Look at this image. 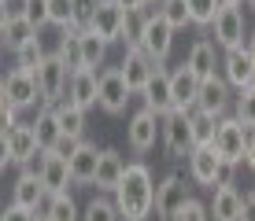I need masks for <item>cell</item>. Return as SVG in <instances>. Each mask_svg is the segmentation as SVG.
<instances>
[{
  "mask_svg": "<svg viewBox=\"0 0 255 221\" xmlns=\"http://www.w3.org/2000/svg\"><path fill=\"white\" fill-rule=\"evenodd\" d=\"M185 162H189V177L200 184V188H215V184H218V173H222V166H226L222 155L215 151V144H196V147L189 151Z\"/></svg>",
  "mask_w": 255,
  "mask_h": 221,
  "instance_id": "cell-13",
  "label": "cell"
},
{
  "mask_svg": "<svg viewBox=\"0 0 255 221\" xmlns=\"http://www.w3.org/2000/svg\"><path fill=\"white\" fill-rule=\"evenodd\" d=\"M241 221H255V192L244 196V214H241Z\"/></svg>",
  "mask_w": 255,
  "mask_h": 221,
  "instance_id": "cell-46",
  "label": "cell"
},
{
  "mask_svg": "<svg viewBox=\"0 0 255 221\" xmlns=\"http://www.w3.org/2000/svg\"><path fill=\"white\" fill-rule=\"evenodd\" d=\"M170 85H174V107H178V111H196L204 77H200L189 63H181L178 70H170Z\"/></svg>",
  "mask_w": 255,
  "mask_h": 221,
  "instance_id": "cell-22",
  "label": "cell"
},
{
  "mask_svg": "<svg viewBox=\"0 0 255 221\" xmlns=\"http://www.w3.org/2000/svg\"><path fill=\"white\" fill-rule=\"evenodd\" d=\"M33 133H37V140H41L45 151H52V147L63 140V126H59V114H56L52 103H41L37 118H33Z\"/></svg>",
  "mask_w": 255,
  "mask_h": 221,
  "instance_id": "cell-26",
  "label": "cell"
},
{
  "mask_svg": "<svg viewBox=\"0 0 255 221\" xmlns=\"http://www.w3.org/2000/svg\"><path fill=\"white\" fill-rule=\"evenodd\" d=\"M67 96L78 107H100V70H74L67 85Z\"/></svg>",
  "mask_w": 255,
  "mask_h": 221,
  "instance_id": "cell-23",
  "label": "cell"
},
{
  "mask_svg": "<svg viewBox=\"0 0 255 221\" xmlns=\"http://www.w3.org/2000/svg\"><path fill=\"white\" fill-rule=\"evenodd\" d=\"M126 7L115 4V0H100L96 4V11H93V19H89V30H96L108 44H115L122 41V26H126Z\"/></svg>",
  "mask_w": 255,
  "mask_h": 221,
  "instance_id": "cell-15",
  "label": "cell"
},
{
  "mask_svg": "<svg viewBox=\"0 0 255 221\" xmlns=\"http://www.w3.org/2000/svg\"><path fill=\"white\" fill-rule=\"evenodd\" d=\"M170 221H211V207H207V203H200L196 196H192V199H189L185 207H181L178 214L170 218Z\"/></svg>",
  "mask_w": 255,
  "mask_h": 221,
  "instance_id": "cell-39",
  "label": "cell"
},
{
  "mask_svg": "<svg viewBox=\"0 0 255 221\" xmlns=\"http://www.w3.org/2000/svg\"><path fill=\"white\" fill-rule=\"evenodd\" d=\"M140 100H144V107H152L155 114H170V111H178V107H174V85H170V70H166L163 63L155 67L152 81H148L144 88H140Z\"/></svg>",
  "mask_w": 255,
  "mask_h": 221,
  "instance_id": "cell-16",
  "label": "cell"
},
{
  "mask_svg": "<svg viewBox=\"0 0 255 221\" xmlns=\"http://www.w3.org/2000/svg\"><path fill=\"white\" fill-rule=\"evenodd\" d=\"M37 30L41 26L33 19H26V15H0V44H4L11 56L19 48H26L30 41H37Z\"/></svg>",
  "mask_w": 255,
  "mask_h": 221,
  "instance_id": "cell-18",
  "label": "cell"
},
{
  "mask_svg": "<svg viewBox=\"0 0 255 221\" xmlns=\"http://www.w3.org/2000/svg\"><path fill=\"white\" fill-rule=\"evenodd\" d=\"M74 4H78V22L89 26V19H93V11H96V4H100V0H74Z\"/></svg>",
  "mask_w": 255,
  "mask_h": 221,
  "instance_id": "cell-43",
  "label": "cell"
},
{
  "mask_svg": "<svg viewBox=\"0 0 255 221\" xmlns=\"http://www.w3.org/2000/svg\"><path fill=\"white\" fill-rule=\"evenodd\" d=\"M211 30H215V44H218L222 52H230V48H241V44L248 41V22H244V11H241V4H222V11L215 15Z\"/></svg>",
  "mask_w": 255,
  "mask_h": 221,
  "instance_id": "cell-8",
  "label": "cell"
},
{
  "mask_svg": "<svg viewBox=\"0 0 255 221\" xmlns=\"http://www.w3.org/2000/svg\"><path fill=\"white\" fill-rule=\"evenodd\" d=\"M115 207L122 221H148L155 214V177L148 162H129L122 184L115 188Z\"/></svg>",
  "mask_w": 255,
  "mask_h": 221,
  "instance_id": "cell-1",
  "label": "cell"
},
{
  "mask_svg": "<svg viewBox=\"0 0 255 221\" xmlns=\"http://www.w3.org/2000/svg\"><path fill=\"white\" fill-rule=\"evenodd\" d=\"M0 221H37V210H26V207H19V203H11V207H4Z\"/></svg>",
  "mask_w": 255,
  "mask_h": 221,
  "instance_id": "cell-42",
  "label": "cell"
},
{
  "mask_svg": "<svg viewBox=\"0 0 255 221\" xmlns=\"http://www.w3.org/2000/svg\"><path fill=\"white\" fill-rule=\"evenodd\" d=\"M48 26H59V30L82 26L78 22V4L74 0H48Z\"/></svg>",
  "mask_w": 255,
  "mask_h": 221,
  "instance_id": "cell-34",
  "label": "cell"
},
{
  "mask_svg": "<svg viewBox=\"0 0 255 221\" xmlns=\"http://www.w3.org/2000/svg\"><path fill=\"white\" fill-rule=\"evenodd\" d=\"M163 147H166V155H170V158H189V151L196 147L189 111H170V114H163Z\"/></svg>",
  "mask_w": 255,
  "mask_h": 221,
  "instance_id": "cell-7",
  "label": "cell"
},
{
  "mask_svg": "<svg viewBox=\"0 0 255 221\" xmlns=\"http://www.w3.org/2000/svg\"><path fill=\"white\" fill-rule=\"evenodd\" d=\"M15 126H22L19 122V107H15L7 96H0V133H11Z\"/></svg>",
  "mask_w": 255,
  "mask_h": 221,
  "instance_id": "cell-40",
  "label": "cell"
},
{
  "mask_svg": "<svg viewBox=\"0 0 255 221\" xmlns=\"http://www.w3.org/2000/svg\"><path fill=\"white\" fill-rule=\"evenodd\" d=\"M244 4H248V7H255V0H244Z\"/></svg>",
  "mask_w": 255,
  "mask_h": 221,
  "instance_id": "cell-51",
  "label": "cell"
},
{
  "mask_svg": "<svg viewBox=\"0 0 255 221\" xmlns=\"http://www.w3.org/2000/svg\"><path fill=\"white\" fill-rule=\"evenodd\" d=\"M144 7H159V0H144Z\"/></svg>",
  "mask_w": 255,
  "mask_h": 221,
  "instance_id": "cell-49",
  "label": "cell"
},
{
  "mask_svg": "<svg viewBox=\"0 0 255 221\" xmlns=\"http://www.w3.org/2000/svg\"><path fill=\"white\" fill-rule=\"evenodd\" d=\"M244 44H248V52H252V56H255V30L248 33V41H244Z\"/></svg>",
  "mask_w": 255,
  "mask_h": 221,
  "instance_id": "cell-48",
  "label": "cell"
},
{
  "mask_svg": "<svg viewBox=\"0 0 255 221\" xmlns=\"http://www.w3.org/2000/svg\"><path fill=\"white\" fill-rule=\"evenodd\" d=\"M96 166H100V147L82 140L74 155H70V173H74V184H93L96 181Z\"/></svg>",
  "mask_w": 255,
  "mask_h": 221,
  "instance_id": "cell-25",
  "label": "cell"
},
{
  "mask_svg": "<svg viewBox=\"0 0 255 221\" xmlns=\"http://www.w3.org/2000/svg\"><path fill=\"white\" fill-rule=\"evenodd\" d=\"M174 33L178 30H174L159 11H148L144 30H140V48H144L155 63H166V56H170V48H174Z\"/></svg>",
  "mask_w": 255,
  "mask_h": 221,
  "instance_id": "cell-11",
  "label": "cell"
},
{
  "mask_svg": "<svg viewBox=\"0 0 255 221\" xmlns=\"http://www.w3.org/2000/svg\"><path fill=\"white\" fill-rule=\"evenodd\" d=\"M37 221H48V218H45V214H37Z\"/></svg>",
  "mask_w": 255,
  "mask_h": 221,
  "instance_id": "cell-52",
  "label": "cell"
},
{
  "mask_svg": "<svg viewBox=\"0 0 255 221\" xmlns=\"http://www.w3.org/2000/svg\"><path fill=\"white\" fill-rule=\"evenodd\" d=\"M133 88H129L126 74H122L119 67H104L100 70V111L104 114H122L129 107V100H133Z\"/></svg>",
  "mask_w": 255,
  "mask_h": 221,
  "instance_id": "cell-9",
  "label": "cell"
},
{
  "mask_svg": "<svg viewBox=\"0 0 255 221\" xmlns=\"http://www.w3.org/2000/svg\"><path fill=\"white\" fill-rule=\"evenodd\" d=\"M59 114V126H63V137H74V140H85V107H78L70 96H63L59 103H52Z\"/></svg>",
  "mask_w": 255,
  "mask_h": 221,
  "instance_id": "cell-28",
  "label": "cell"
},
{
  "mask_svg": "<svg viewBox=\"0 0 255 221\" xmlns=\"http://www.w3.org/2000/svg\"><path fill=\"white\" fill-rule=\"evenodd\" d=\"M233 114H237V118H241L248 129H255V85H248V88H237Z\"/></svg>",
  "mask_w": 255,
  "mask_h": 221,
  "instance_id": "cell-35",
  "label": "cell"
},
{
  "mask_svg": "<svg viewBox=\"0 0 255 221\" xmlns=\"http://www.w3.org/2000/svg\"><path fill=\"white\" fill-rule=\"evenodd\" d=\"M22 15L37 26H48V0H22Z\"/></svg>",
  "mask_w": 255,
  "mask_h": 221,
  "instance_id": "cell-41",
  "label": "cell"
},
{
  "mask_svg": "<svg viewBox=\"0 0 255 221\" xmlns=\"http://www.w3.org/2000/svg\"><path fill=\"white\" fill-rule=\"evenodd\" d=\"M192 118V137H196V144H215V133H218V114H207V111H189Z\"/></svg>",
  "mask_w": 255,
  "mask_h": 221,
  "instance_id": "cell-32",
  "label": "cell"
},
{
  "mask_svg": "<svg viewBox=\"0 0 255 221\" xmlns=\"http://www.w3.org/2000/svg\"><path fill=\"white\" fill-rule=\"evenodd\" d=\"M4 137V147H0V166H19V170H33V162L41 158V140H37V133H33V122L30 126H15L11 133H0Z\"/></svg>",
  "mask_w": 255,
  "mask_h": 221,
  "instance_id": "cell-2",
  "label": "cell"
},
{
  "mask_svg": "<svg viewBox=\"0 0 255 221\" xmlns=\"http://www.w3.org/2000/svg\"><path fill=\"white\" fill-rule=\"evenodd\" d=\"M144 19H148V7H140V11H129V15H126V26H122V44H126V48L140 44V30H144Z\"/></svg>",
  "mask_w": 255,
  "mask_h": 221,
  "instance_id": "cell-38",
  "label": "cell"
},
{
  "mask_svg": "<svg viewBox=\"0 0 255 221\" xmlns=\"http://www.w3.org/2000/svg\"><path fill=\"white\" fill-rule=\"evenodd\" d=\"M192 184H196V181H192L189 173H181V170H170V173H166L163 181L155 184V218H159V221H170V218L192 199Z\"/></svg>",
  "mask_w": 255,
  "mask_h": 221,
  "instance_id": "cell-3",
  "label": "cell"
},
{
  "mask_svg": "<svg viewBox=\"0 0 255 221\" xmlns=\"http://www.w3.org/2000/svg\"><path fill=\"white\" fill-rule=\"evenodd\" d=\"M45 56H48V52L41 48V37H37V41L26 44V48L15 52V67H22V70H37L41 63H45Z\"/></svg>",
  "mask_w": 255,
  "mask_h": 221,
  "instance_id": "cell-37",
  "label": "cell"
},
{
  "mask_svg": "<svg viewBox=\"0 0 255 221\" xmlns=\"http://www.w3.org/2000/svg\"><path fill=\"white\" fill-rule=\"evenodd\" d=\"M222 74L226 81L233 88H248L255 85V56L248 52V44H241V48H230L222 56Z\"/></svg>",
  "mask_w": 255,
  "mask_h": 221,
  "instance_id": "cell-19",
  "label": "cell"
},
{
  "mask_svg": "<svg viewBox=\"0 0 255 221\" xmlns=\"http://www.w3.org/2000/svg\"><path fill=\"white\" fill-rule=\"evenodd\" d=\"M185 63L196 70L200 77L218 74V67H222V63H218V44H215V41H207V37H200V41L189 48V59H185Z\"/></svg>",
  "mask_w": 255,
  "mask_h": 221,
  "instance_id": "cell-27",
  "label": "cell"
},
{
  "mask_svg": "<svg viewBox=\"0 0 255 221\" xmlns=\"http://www.w3.org/2000/svg\"><path fill=\"white\" fill-rule=\"evenodd\" d=\"M41 214L48 221H82V210H78V203L70 192H56V196L45 199V207H41Z\"/></svg>",
  "mask_w": 255,
  "mask_h": 221,
  "instance_id": "cell-30",
  "label": "cell"
},
{
  "mask_svg": "<svg viewBox=\"0 0 255 221\" xmlns=\"http://www.w3.org/2000/svg\"><path fill=\"white\" fill-rule=\"evenodd\" d=\"M244 147H248V126L237 114H226L218 122V133H215V151L222 155V162L244 166Z\"/></svg>",
  "mask_w": 255,
  "mask_h": 221,
  "instance_id": "cell-6",
  "label": "cell"
},
{
  "mask_svg": "<svg viewBox=\"0 0 255 221\" xmlns=\"http://www.w3.org/2000/svg\"><path fill=\"white\" fill-rule=\"evenodd\" d=\"M226 0H189V11H192V26H211L215 15L222 11Z\"/></svg>",
  "mask_w": 255,
  "mask_h": 221,
  "instance_id": "cell-36",
  "label": "cell"
},
{
  "mask_svg": "<svg viewBox=\"0 0 255 221\" xmlns=\"http://www.w3.org/2000/svg\"><path fill=\"white\" fill-rule=\"evenodd\" d=\"M126 140H129V147H133L137 155L152 151L155 140H163V114H155L152 107L140 103V107L129 114V122H126Z\"/></svg>",
  "mask_w": 255,
  "mask_h": 221,
  "instance_id": "cell-4",
  "label": "cell"
},
{
  "mask_svg": "<svg viewBox=\"0 0 255 221\" xmlns=\"http://www.w3.org/2000/svg\"><path fill=\"white\" fill-rule=\"evenodd\" d=\"M33 170L41 173V181H45L48 196H56V192H70V184H74V173H70V158L59 155V151H41V158L33 162Z\"/></svg>",
  "mask_w": 255,
  "mask_h": 221,
  "instance_id": "cell-14",
  "label": "cell"
},
{
  "mask_svg": "<svg viewBox=\"0 0 255 221\" xmlns=\"http://www.w3.org/2000/svg\"><path fill=\"white\" fill-rule=\"evenodd\" d=\"M45 199H48V188H45V181H41L37 170H22L19 177H15V184H11V203H19V207L37 210V214H41Z\"/></svg>",
  "mask_w": 255,
  "mask_h": 221,
  "instance_id": "cell-20",
  "label": "cell"
},
{
  "mask_svg": "<svg viewBox=\"0 0 255 221\" xmlns=\"http://www.w3.org/2000/svg\"><path fill=\"white\" fill-rule=\"evenodd\" d=\"M82 221H122L119 207H115V196H108V192H96V196L85 203Z\"/></svg>",
  "mask_w": 255,
  "mask_h": 221,
  "instance_id": "cell-31",
  "label": "cell"
},
{
  "mask_svg": "<svg viewBox=\"0 0 255 221\" xmlns=\"http://www.w3.org/2000/svg\"><path fill=\"white\" fill-rule=\"evenodd\" d=\"M233 85L226 81V74H211L204 77V85H200V100H196V107L200 111H207V114H218V118H226V114L233 111Z\"/></svg>",
  "mask_w": 255,
  "mask_h": 221,
  "instance_id": "cell-12",
  "label": "cell"
},
{
  "mask_svg": "<svg viewBox=\"0 0 255 221\" xmlns=\"http://www.w3.org/2000/svg\"><path fill=\"white\" fill-rule=\"evenodd\" d=\"M155 59L148 56L140 44H133V48H126V56H122V63H119V70L126 74V81H129V88L140 96V88H144L148 81H152V74H155Z\"/></svg>",
  "mask_w": 255,
  "mask_h": 221,
  "instance_id": "cell-17",
  "label": "cell"
},
{
  "mask_svg": "<svg viewBox=\"0 0 255 221\" xmlns=\"http://www.w3.org/2000/svg\"><path fill=\"white\" fill-rule=\"evenodd\" d=\"M244 166L255 170V129H248V147H244Z\"/></svg>",
  "mask_w": 255,
  "mask_h": 221,
  "instance_id": "cell-44",
  "label": "cell"
},
{
  "mask_svg": "<svg viewBox=\"0 0 255 221\" xmlns=\"http://www.w3.org/2000/svg\"><path fill=\"white\" fill-rule=\"evenodd\" d=\"M233 177H237V166L226 162V166H222V173H218V184H215V188H230V184H233Z\"/></svg>",
  "mask_w": 255,
  "mask_h": 221,
  "instance_id": "cell-45",
  "label": "cell"
},
{
  "mask_svg": "<svg viewBox=\"0 0 255 221\" xmlns=\"http://www.w3.org/2000/svg\"><path fill=\"white\" fill-rule=\"evenodd\" d=\"M70 74H74V70L63 63V56H59V52H48L45 63L37 67L41 100H45V103H59V100H63V92H67V85H70Z\"/></svg>",
  "mask_w": 255,
  "mask_h": 221,
  "instance_id": "cell-10",
  "label": "cell"
},
{
  "mask_svg": "<svg viewBox=\"0 0 255 221\" xmlns=\"http://www.w3.org/2000/svg\"><path fill=\"white\" fill-rule=\"evenodd\" d=\"M126 170H129V162L115 151V147H100V166H96L93 188H96V192H108V196H115V188L122 184Z\"/></svg>",
  "mask_w": 255,
  "mask_h": 221,
  "instance_id": "cell-21",
  "label": "cell"
},
{
  "mask_svg": "<svg viewBox=\"0 0 255 221\" xmlns=\"http://www.w3.org/2000/svg\"><path fill=\"white\" fill-rule=\"evenodd\" d=\"M155 11H159L163 19L174 26V30H185V26H192L189 0H159V7H155Z\"/></svg>",
  "mask_w": 255,
  "mask_h": 221,
  "instance_id": "cell-33",
  "label": "cell"
},
{
  "mask_svg": "<svg viewBox=\"0 0 255 221\" xmlns=\"http://www.w3.org/2000/svg\"><path fill=\"white\" fill-rule=\"evenodd\" d=\"M226 4H244V0H226Z\"/></svg>",
  "mask_w": 255,
  "mask_h": 221,
  "instance_id": "cell-50",
  "label": "cell"
},
{
  "mask_svg": "<svg viewBox=\"0 0 255 221\" xmlns=\"http://www.w3.org/2000/svg\"><path fill=\"white\" fill-rule=\"evenodd\" d=\"M211 221H241L244 214V196L237 192V184L230 188H211Z\"/></svg>",
  "mask_w": 255,
  "mask_h": 221,
  "instance_id": "cell-24",
  "label": "cell"
},
{
  "mask_svg": "<svg viewBox=\"0 0 255 221\" xmlns=\"http://www.w3.org/2000/svg\"><path fill=\"white\" fill-rule=\"evenodd\" d=\"M115 4H122L126 11H140V7H144V0H115Z\"/></svg>",
  "mask_w": 255,
  "mask_h": 221,
  "instance_id": "cell-47",
  "label": "cell"
},
{
  "mask_svg": "<svg viewBox=\"0 0 255 221\" xmlns=\"http://www.w3.org/2000/svg\"><path fill=\"white\" fill-rule=\"evenodd\" d=\"M104 59H108V41L85 26L82 30V70H100Z\"/></svg>",
  "mask_w": 255,
  "mask_h": 221,
  "instance_id": "cell-29",
  "label": "cell"
},
{
  "mask_svg": "<svg viewBox=\"0 0 255 221\" xmlns=\"http://www.w3.org/2000/svg\"><path fill=\"white\" fill-rule=\"evenodd\" d=\"M0 96H7L19 111H30V107H37V103H45V100H41L37 70H22V67L7 70L4 81H0Z\"/></svg>",
  "mask_w": 255,
  "mask_h": 221,
  "instance_id": "cell-5",
  "label": "cell"
}]
</instances>
